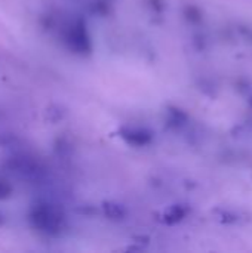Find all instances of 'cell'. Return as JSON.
Instances as JSON below:
<instances>
[{
	"label": "cell",
	"instance_id": "cell-5",
	"mask_svg": "<svg viewBox=\"0 0 252 253\" xmlns=\"http://www.w3.org/2000/svg\"><path fill=\"white\" fill-rule=\"evenodd\" d=\"M104 213L105 216L111 218V219H123L126 216V211L123 206L116 205V203H105L104 206Z\"/></svg>",
	"mask_w": 252,
	"mask_h": 253
},
{
	"label": "cell",
	"instance_id": "cell-8",
	"mask_svg": "<svg viewBox=\"0 0 252 253\" xmlns=\"http://www.w3.org/2000/svg\"><path fill=\"white\" fill-rule=\"evenodd\" d=\"M186 13H187V18H189V19H192V21H195V22L201 19V16H199V10H198L196 7H187Z\"/></svg>",
	"mask_w": 252,
	"mask_h": 253
},
{
	"label": "cell",
	"instance_id": "cell-7",
	"mask_svg": "<svg viewBox=\"0 0 252 253\" xmlns=\"http://www.w3.org/2000/svg\"><path fill=\"white\" fill-rule=\"evenodd\" d=\"M10 196H12V187L6 181L0 179V202L9 199Z\"/></svg>",
	"mask_w": 252,
	"mask_h": 253
},
{
	"label": "cell",
	"instance_id": "cell-6",
	"mask_svg": "<svg viewBox=\"0 0 252 253\" xmlns=\"http://www.w3.org/2000/svg\"><path fill=\"white\" fill-rule=\"evenodd\" d=\"M187 122V114L183 113L181 110L178 108H171L169 110V123L172 126H183L184 123Z\"/></svg>",
	"mask_w": 252,
	"mask_h": 253
},
{
	"label": "cell",
	"instance_id": "cell-9",
	"mask_svg": "<svg viewBox=\"0 0 252 253\" xmlns=\"http://www.w3.org/2000/svg\"><path fill=\"white\" fill-rule=\"evenodd\" d=\"M239 31L250 40V42H252V28L251 27H241L239 28Z\"/></svg>",
	"mask_w": 252,
	"mask_h": 253
},
{
	"label": "cell",
	"instance_id": "cell-10",
	"mask_svg": "<svg viewBox=\"0 0 252 253\" xmlns=\"http://www.w3.org/2000/svg\"><path fill=\"white\" fill-rule=\"evenodd\" d=\"M0 224H1V216H0Z\"/></svg>",
	"mask_w": 252,
	"mask_h": 253
},
{
	"label": "cell",
	"instance_id": "cell-1",
	"mask_svg": "<svg viewBox=\"0 0 252 253\" xmlns=\"http://www.w3.org/2000/svg\"><path fill=\"white\" fill-rule=\"evenodd\" d=\"M28 219L31 227L45 236H59L65 228L64 212L58 206L48 202H37L33 205Z\"/></svg>",
	"mask_w": 252,
	"mask_h": 253
},
{
	"label": "cell",
	"instance_id": "cell-2",
	"mask_svg": "<svg viewBox=\"0 0 252 253\" xmlns=\"http://www.w3.org/2000/svg\"><path fill=\"white\" fill-rule=\"evenodd\" d=\"M62 39L65 46L76 55L85 56L92 52V37L83 19L70 21L62 30Z\"/></svg>",
	"mask_w": 252,
	"mask_h": 253
},
{
	"label": "cell",
	"instance_id": "cell-3",
	"mask_svg": "<svg viewBox=\"0 0 252 253\" xmlns=\"http://www.w3.org/2000/svg\"><path fill=\"white\" fill-rule=\"evenodd\" d=\"M120 138L131 147L135 148H143L151 144L153 141V133L146 129V127H140V126H125L119 130Z\"/></svg>",
	"mask_w": 252,
	"mask_h": 253
},
{
	"label": "cell",
	"instance_id": "cell-4",
	"mask_svg": "<svg viewBox=\"0 0 252 253\" xmlns=\"http://www.w3.org/2000/svg\"><path fill=\"white\" fill-rule=\"evenodd\" d=\"M189 213V209L183 205H177V206H172L166 213H165V222L169 224V225H174V224H178L181 222Z\"/></svg>",
	"mask_w": 252,
	"mask_h": 253
}]
</instances>
